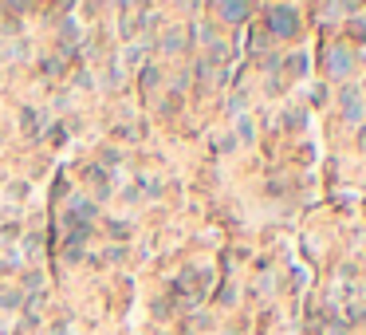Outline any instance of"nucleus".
Wrapping results in <instances>:
<instances>
[{
	"mask_svg": "<svg viewBox=\"0 0 366 335\" xmlns=\"http://www.w3.org/2000/svg\"><path fill=\"white\" fill-rule=\"evenodd\" d=\"M268 32L280 36V40H291V36L299 32V9H291V4H272V9H268Z\"/></svg>",
	"mask_w": 366,
	"mask_h": 335,
	"instance_id": "nucleus-1",
	"label": "nucleus"
},
{
	"mask_svg": "<svg viewBox=\"0 0 366 335\" xmlns=\"http://www.w3.org/2000/svg\"><path fill=\"white\" fill-rule=\"evenodd\" d=\"M343 119H347L350 127H358V122L366 119V99H362V91H358L355 83L343 87Z\"/></svg>",
	"mask_w": 366,
	"mask_h": 335,
	"instance_id": "nucleus-2",
	"label": "nucleus"
},
{
	"mask_svg": "<svg viewBox=\"0 0 366 335\" xmlns=\"http://www.w3.org/2000/svg\"><path fill=\"white\" fill-rule=\"evenodd\" d=\"M350 71H355V55H350V48H339V43H335L331 52H327V75L347 79Z\"/></svg>",
	"mask_w": 366,
	"mask_h": 335,
	"instance_id": "nucleus-3",
	"label": "nucleus"
},
{
	"mask_svg": "<svg viewBox=\"0 0 366 335\" xmlns=\"http://www.w3.org/2000/svg\"><path fill=\"white\" fill-rule=\"evenodd\" d=\"M213 12L225 20V24H244V20L252 16V4H240V0H225V4H217Z\"/></svg>",
	"mask_w": 366,
	"mask_h": 335,
	"instance_id": "nucleus-4",
	"label": "nucleus"
},
{
	"mask_svg": "<svg viewBox=\"0 0 366 335\" xmlns=\"http://www.w3.org/2000/svg\"><path fill=\"white\" fill-rule=\"evenodd\" d=\"M68 221L71 225H91L95 221V206H91V201H87V198H75V201H71V206H68Z\"/></svg>",
	"mask_w": 366,
	"mask_h": 335,
	"instance_id": "nucleus-5",
	"label": "nucleus"
},
{
	"mask_svg": "<svg viewBox=\"0 0 366 335\" xmlns=\"http://www.w3.org/2000/svg\"><path fill=\"white\" fill-rule=\"evenodd\" d=\"M20 304H24V292H20V288H12V284H4V288H0V308L12 312V308H20Z\"/></svg>",
	"mask_w": 366,
	"mask_h": 335,
	"instance_id": "nucleus-6",
	"label": "nucleus"
},
{
	"mask_svg": "<svg viewBox=\"0 0 366 335\" xmlns=\"http://www.w3.org/2000/svg\"><path fill=\"white\" fill-rule=\"evenodd\" d=\"M0 147H4V130H0Z\"/></svg>",
	"mask_w": 366,
	"mask_h": 335,
	"instance_id": "nucleus-7",
	"label": "nucleus"
},
{
	"mask_svg": "<svg viewBox=\"0 0 366 335\" xmlns=\"http://www.w3.org/2000/svg\"><path fill=\"white\" fill-rule=\"evenodd\" d=\"M362 142H366V130H362Z\"/></svg>",
	"mask_w": 366,
	"mask_h": 335,
	"instance_id": "nucleus-8",
	"label": "nucleus"
}]
</instances>
